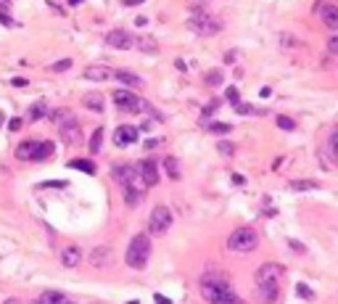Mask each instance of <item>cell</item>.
Listing matches in <instances>:
<instances>
[{"mask_svg": "<svg viewBox=\"0 0 338 304\" xmlns=\"http://www.w3.org/2000/svg\"><path fill=\"white\" fill-rule=\"evenodd\" d=\"M0 122H3V111H0Z\"/></svg>", "mask_w": 338, "mask_h": 304, "instance_id": "f5cc1de1", "label": "cell"}, {"mask_svg": "<svg viewBox=\"0 0 338 304\" xmlns=\"http://www.w3.org/2000/svg\"><path fill=\"white\" fill-rule=\"evenodd\" d=\"M135 170H137V175H140V180H143L146 188L159 185V167H156V161H153V159L140 161V167H135Z\"/></svg>", "mask_w": 338, "mask_h": 304, "instance_id": "30bf717a", "label": "cell"}, {"mask_svg": "<svg viewBox=\"0 0 338 304\" xmlns=\"http://www.w3.org/2000/svg\"><path fill=\"white\" fill-rule=\"evenodd\" d=\"M153 301H156V304H172V301H169L166 296H161V294H156V296H153Z\"/></svg>", "mask_w": 338, "mask_h": 304, "instance_id": "ee69618b", "label": "cell"}, {"mask_svg": "<svg viewBox=\"0 0 338 304\" xmlns=\"http://www.w3.org/2000/svg\"><path fill=\"white\" fill-rule=\"evenodd\" d=\"M101 143H103V130L98 127V130L93 132V138H90V151H93V154H98V151H101Z\"/></svg>", "mask_w": 338, "mask_h": 304, "instance_id": "f1b7e54d", "label": "cell"}, {"mask_svg": "<svg viewBox=\"0 0 338 304\" xmlns=\"http://www.w3.org/2000/svg\"><path fill=\"white\" fill-rule=\"evenodd\" d=\"M164 170H166V175L172 177V180H177V177H180V164H177V159H175V156H166V159H164Z\"/></svg>", "mask_w": 338, "mask_h": 304, "instance_id": "d4e9b609", "label": "cell"}, {"mask_svg": "<svg viewBox=\"0 0 338 304\" xmlns=\"http://www.w3.org/2000/svg\"><path fill=\"white\" fill-rule=\"evenodd\" d=\"M206 85H211V87L222 85V72H220V69H211V72H206Z\"/></svg>", "mask_w": 338, "mask_h": 304, "instance_id": "f546056e", "label": "cell"}, {"mask_svg": "<svg viewBox=\"0 0 338 304\" xmlns=\"http://www.w3.org/2000/svg\"><path fill=\"white\" fill-rule=\"evenodd\" d=\"M66 69H71V58H64V61H56L53 64V72H66Z\"/></svg>", "mask_w": 338, "mask_h": 304, "instance_id": "e575fe53", "label": "cell"}, {"mask_svg": "<svg viewBox=\"0 0 338 304\" xmlns=\"http://www.w3.org/2000/svg\"><path fill=\"white\" fill-rule=\"evenodd\" d=\"M13 85H16V87H21V85H27V77H16V80H13Z\"/></svg>", "mask_w": 338, "mask_h": 304, "instance_id": "7dc6e473", "label": "cell"}, {"mask_svg": "<svg viewBox=\"0 0 338 304\" xmlns=\"http://www.w3.org/2000/svg\"><path fill=\"white\" fill-rule=\"evenodd\" d=\"M114 180L122 185V191H146V185H143V180H140V175H137V170L135 167H116L114 170Z\"/></svg>", "mask_w": 338, "mask_h": 304, "instance_id": "52a82bcc", "label": "cell"}, {"mask_svg": "<svg viewBox=\"0 0 338 304\" xmlns=\"http://www.w3.org/2000/svg\"><path fill=\"white\" fill-rule=\"evenodd\" d=\"M122 196H125V201H127V206H140L143 204V196H146V191H122Z\"/></svg>", "mask_w": 338, "mask_h": 304, "instance_id": "7402d4cb", "label": "cell"}, {"mask_svg": "<svg viewBox=\"0 0 338 304\" xmlns=\"http://www.w3.org/2000/svg\"><path fill=\"white\" fill-rule=\"evenodd\" d=\"M328 51H330V56H335V53H338V35H330V42H328Z\"/></svg>", "mask_w": 338, "mask_h": 304, "instance_id": "74e56055", "label": "cell"}, {"mask_svg": "<svg viewBox=\"0 0 338 304\" xmlns=\"http://www.w3.org/2000/svg\"><path fill=\"white\" fill-rule=\"evenodd\" d=\"M82 77L85 80H93V82H103V80H111L114 77V69L109 64H93V66H85Z\"/></svg>", "mask_w": 338, "mask_h": 304, "instance_id": "8fae6325", "label": "cell"}, {"mask_svg": "<svg viewBox=\"0 0 338 304\" xmlns=\"http://www.w3.org/2000/svg\"><path fill=\"white\" fill-rule=\"evenodd\" d=\"M0 21H3L6 27H13V19H11V13H8L6 6H0Z\"/></svg>", "mask_w": 338, "mask_h": 304, "instance_id": "d590c367", "label": "cell"}, {"mask_svg": "<svg viewBox=\"0 0 338 304\" xmlns=\"http://www.w3.org/2000/svg\"><path fill=\"white\" fill-rule=\"evenodd\" d=\"M275 125H278L280 130H294V127H296V122L291 119V116H275Z\"/></svg>", "mask_w": 338, "mask_h": 304, "instance_id": "4dcf8cb0", "label": "cell"}, {"mask_svg": "<svg viewBox=\"0 0 338 304\" xmlns=\"http://www.w3.org/2000/svg\"><path fill=\"white\" fill-rule=\"evenodd\" d=\"M53 156V143L51 141H35V148H32V156L29 161H45Z\"/></svg>", "mask_w": 338, "mask_h": 304, "instance_id": "e0dca14e", "label": "cell"}, {"mask_svg": "<svg viewBox=\"0 0 338 304\" xmlns=\"http://www.w3.org/2000/svg\"><path fill=\"white\" fill-rule=\"evenodd\" d=\"M315 11H320V16H322V21H325L330 29H335L338 27V8L335 6H325V3H317L315 6Z\"/></svg>", "mask_w": 338, "mask_h": 304, "instance_id": "ac0fdd59", "label": "cell"}, {"mask_svg": "<svg viewBox=\"0 0 338 304\" xmlns=\"http://www.w3.org/2000/svg\"><path fill=\"white\" fill-rule=\"evenodd\" d=\"M32 148H35V141L21 143V146L16 148V156H19V159H29V156H32Z\"/></svg>", "mask_w": 338, "mask_h": 304, "instance_id": "83f0119b", "label": "cell"}, {"mask_svg": "<svg viewBox=\"0 0 338 304\" xmlns=\"http://www.w3.org/2000/svg\"><path fill=\"white\" fill-rule=\"evenodd\" d=\"M66 304H71V301H66Z\"/></svg>", "mask_w": 338, "mask_h": 304, "instance_id": "db71d44e", "label": "cell"}, {"mask_svg": "<svg viewBox=\"0 0 338 304\" xmlns=\"http://www.w3.org/2000/svg\"><path fill=\"white\" fill-rule=\"evenodd\" d=\"M137 3H143V0H125V6H137Z\"/></svg>", "mask_w": 338, "mask_h": 304, "instance_id": "681fc988", "label": "cell"}, {"mask_svg": "<svg viewBox=\"0 0 338 304\" xmlns=\"http://www.w3.org/2000/svg\"><path fill=\"white\" fill-rule=\"evenodd\" d=\"M69 167L71 170H80V172H87V175H95V164L87 161V159H71Z\"/></svg>", "mask_w": 338, "mask_h": 304, "instance_id": "603a6c76", "label": "cell"}, {"mask_svg": "<svg viewBox=\"0 0 338 304\" xmlns=\"http://www.w3.org/2000/svg\"><path fill=\"white\" fill-rule=\"evenodd\" d=\"M114 98V103L119 106L122 111H127V114H140V111H151V106L140 98V96H135L132 90H116V93L111 96Z\"/></svg>", "mask_w": 338, "mask_h": 304, "instance_id": "5b68a950", "label": "cell"}, {"mask_svg": "<svg viewBox=\"0 0 338 304\" xmlns=\"http://www.w3.org/2000/svg\"><path fill=\"white\" fill-rule=\"evenodd\" d=\"M3 304H19L16 299H8V301H3Z\"/></svg>", "mask_w": 338, "mask_h": 304, "instance_id": "816d5d0a", "label": "cell"}, {"mask_svg": "<svg viewBox=\"0 0 338 304\" xmlns=\"http://www.w3.org/2000/svg\"><path fill=\"white\" fill-rule=\"evenodd\" d=\"M66 301L69 299L64 294H58V291H45L42 299H40V304H66Z\"/></svg>", "mask_w": 338, "mask_h": 304, "instance_id": "cb8c5ba5", "label": "cell"}, {"mask_svg": "<svg viewBox=\"0 0 338 304\" xmlns=\"http://www.w3.org/2000/svg\"><path fill=\"white\" fill-rule=\"evenodd\" d=\"M201 294H204V299L209 301V304H243L238 296H235V291L230 288L220 275H204V280H201Z\"/></svg>", "mask_w": 338, "mask_h": 304, "instance_id": "6da1fadb", "label": "cell"}, {"mask_svg": "<svg viewBox=\"0 0 338 304\" xmlns=\"http://www.w3.org/2000/svg\"><path fill=\"white\" fill-rule=\"evenodd\" d=\"M19 127H21V119H13V122H11V125H8V130H11V132H16Z\"/></svg>", "mask_w": 338, "mask_h": 304, "instance_id": "7bdbcfd3", "label": "cell"}, {"mask_svg": "<svg viewBox=\"0 0 338 304\" xmlns=\"http://www.w3.org/2000/svg\"><path fill=\"white\" fill-rule=\"evenodd\" d=\"M82 3V0H69V6H80Z\"/></svg>", "mask_w": 338, "mask_h": 304, "instance_id": "f907efd6", "label": "cell"}, {"mask_svg": "<svg viewBox=\"0 0 338 304\" xmlns=\"http://www.w3.org/2000/svg\"><path fill=\"white\" fill-rule=\"evenodd\" d=\"M114 80H119L122 85H125V90L140 87V85H143V80L137 77V74H132V72H114Z\"/></svg>", "mask_w": 338, "mask_h": 304, "instance_id": "ffe728a7", "label": "cell"}, {"mask_svg": "<svg viewBox=\"0 0 338 304\" xmlns=\"http://www.w3.org/2000/svg\"><path fill=\"white\" fill-rule=\"evenodd\" d=\"M71 116V111L69 109H58V111H53V119H56V125H61L64 119H69Z\"/></svg>", "mask_w": 338, "mask_h": 304, "instance_id": "836d02e7", "label": "cell"}, {"mask_svg": "<svg viewBox=\"0 0 338 304\" xmlns=\"http://www.w3.org/2000/svg\"><path fill=\"white\" fill-rule=\"evenodd\" d=\"M172 222H175V217H172V212H169V206L159 204V206H153V212H151L148 230H151V236H164L169 227H172Z\"/></svg>", "mask_w": 338, "mask_h": 304, "instance_id": "8992f818", "label": "cell"}, {"mask_svg": "<svg viewBox=\"0 0 338 304\" xmlns=\"http://www.w3.org/2000/svg\"><path fill=\"white\" fill-rule=\"evenodd\" d=\"M315 188H317L315 180H296V182H291V191H315Z\"/></svg>", "mask_w": 338, "mask_h": 304, "instance_id": "484cf974", "label": "cell"}, {"mask_svg": "<svg viewBox=\"0 0 338 304\" xmlns=\"http://www.w3.org/2000/svg\"><path fill=\"white\" fill-rule=\"evenodd\" d=\"M80 262H82V249L77 243H69V246L61 249V265L64 267L74 270V267H80Z\"/></svg>", "mask_w": 338, "mask_h": 304, "instance_id": "7c38bea8", "label": "cell"}, {"mask_svg": "<svg viewBox=\"0 0 338 304\" xmlns=\"http://www.w3.org/2000/svg\"><path fill=\"white\" fill-rule=\"evenodd\" d=\"M283 278V265L278 262H264L256 270V283H280Z\"/></svg>", "mask_w": 338, "mask_h": 304, "instance_id": "9c48e42d", "label": "cell"}, {"mask_svg": "<svg viewBox=\"0 0 338 304\" xmlns=\"http://www.w3.org/2000/svg\"><path fill=\"white\" fill-rule=\"evenodd\" d=\"M137 141V127H132V125H122V127H116V132H114V143H116V148H127V146H132Z\"/></svg>", "mask_w": 338, "mask_h": 304, "instance_id": "4fadbf2b", "label": "cell"}, {"mask_svg": "<svg viewBox=\"0 0 338 304\" xmlns=\"http://www.w3.org/2000/svg\"><path fill=\"white\" fill-rule=\"evenodd\" d=\"M233 182H235V185H243L246 180H243V175H233Z\"/></svg>", "mask_w": 338, "mask_h": 304, "instance_id": "bcb514c9", "label": "cell"}, {"mask_svg": "<svg viewBox=\"0 0 338 304\" xmlns=\"http://www.w3.org/2000/svg\"><path fill=\"white\" fill-rule=\"evenodd\" d=\"M278 294H280L278 283H256V299L262 301V304H272V301H278Z\"/></svg>", "mask_w": 338, "mask_h": 304, "instance_id": "9a60e30c", "label": "cell"}, {"mask_svg": "<svg viewBox=\"0 0 338 304\" xmlns=\"http://www.w3.org/2000/svg\"><path fill=\"white\" fill-rule=\"evenodd\" d=\"M58 135L61 141H64V146H80L82 143V132H80V122L74 119V114L69 119H64L58 125Z\"/></svg>", "mask_w": 338, "mask_h": 304, "instance_id": "ba28073f", "label": "cell"}, {"mask_svg": "<svg viewBox=\"0 0 338 304\" xmlns=\"http://www.w3.org/2000/svg\"><path fill=\"white\" fill-rule=\"evenodd\" d=\"M111 260H114V251L109 246H95L93 254H90V265L98 267V270L106 267V265H111Z\"/></svg>", "mask_w": 338, "mask_h": 304, "instance_id": "2e32d148", "label": "cell"}, {"mask_svg": "<svg viewBox=\"0 0 338 304\" xmlns=\"http://www.w3.org/2000/svg\"><path fill=\"white\" fill-rule=\"evenodd\" d=\"M48 114H51L48 103H45V101H37V103H32V106H29V111H27V119H29V122H40V119H45Z\"/></svg>", "mask_w": 338, "mask_h": 304, "instance_id": "d6986e66", "label": "cell"}, {"mask_svg": "<svg viewBox=\"0 0 338 304\" xmlns=\"http://www.w3.org/2000/svg\"><path fill=\"white\" fill-rule=\"evenodd\" d=\"M209 130H211L214 135H227L233 127H230V125H222V122H214V125H209Z\"/></svg>", "mask_w": 338, "mask_h": 304, "instance_id": "1f68e13d", "label": "cell"}, {"mask_svg": "<svg viewBox=\"0 0 338 304\" xmlns=\"http://www.w3.org/2000/svg\"><path fill=\"white\" fill-rule=\"evenodd\" d=\"M256 233L251 230V227H238V230H233L227 236V249L230 251H238V254H249L256 249Z\"/></svg>", "mask_w": 338, "mask_h": 304, "instance_id": "277c9868", "label": "cell"}, {"mask_svg": "<svg viewBox=\"0 0 338 304\" xmlns=\"http://www.w3.org/2000/svg\"><path fill=\"white\" fill-rule=\"evenodd\" d=\"M127 267L132 270H143L151 260V241H148V233H137L132 241H130V246H127Z\"/></svg>", "mask_w": 338, "mask_h": 304, "instance_id": "7a4b0ae2", "label": "cell"}, {"mask_svg": "<svg viewBox=\"0 0 338 304\" xmlns=\"http://www.w3.org/2000/svg\"><path fill=\"white\" fill-rule=\"evenodd\" d=\"M135 45H137V51H143V53H159V42L156 40H153L151 35H140V37H137L135 40Z\"/></svg>", "mask_w": 338, "mask_h": 304, "instance_id": "44dd1931", "label": "cell"}, {"mask_svg": "<svg viewBox=\"0 0 338 304\" xmlns=\"http://www.w3.org/2000/svg\"><path fill=\"white\" fill-rule=\"evenodd\" d=\"M220 109V101H211L209 106H206V109H204V116H209V114H214V111H217Z\"/></svg>", "mask_w": 338, "mask_h": 304, "instance_id": "60d3db41", "label": "cell"}, {"mask_svg": "<svg viewBox=\"0 0 338 304\" xmlns=\"http://www.w3.org/2000/svg\"><path fill=\"white\" fill-rule=\"evenodd\" d=\"M220 151H222L225 156H230V154H233V146H230L227 141H220Z\"/></svg>", "mask_w": 338, "mask_h": 304, "instance_id": "b9f144b4", "label": "cell"}, {"mask_svg": "<svg viewBox=\"0 0 338 304\" xmlns=\"http://www.w3.org/2000/svg\"><path fill=\"white\" fill-rule=\"evenodd\" d=\"M42 188H66V182L64 180H48V182H42Z\"/></svg>", "mask_w": 338, "mask_h": 304, "instance_id": "8d00e7d4", "label": "cell"}, {"mask_svg": "<svg viewBox=\"0 0 338 304\" xmlns=\"http://www.w3.org/2000/svg\"><path fill=\"white\" fill-rule=\"evenodd\" d=\"M146 21H148L146 16H137V19H135V24H137V27H146Z\"/></svg>", "mask_w": 338, "mask_h": 304, "instance_id": "c3c4849f", "label": "cell"}, {"mask_svg": "<svg viewBox=\"0 0 338 304\" xmlns=\"http://www.w3.org/2000/svg\"><path fill=\"white\" fill-rule=\"evenodd\" d=\"M296 291H299V294H301L304 299H309V296H312V291H309V286H304V283H299V286H296Z\"/></svg>", "mask_w": 338, "mask_h": 304, "instance_id": "ab89813d", "label": "cell"}, {"mask_svg": "<svg viewBox=\"0 0 338 304\" xmlns=\"http://www.w3.org/2000/svg\"><path fill=\"white\" fill-rule=\"evenodd\" d=\"M225 98H227L230 103H233V106H238V103H240V93H238V87H227Z\"/></svg>", "mask_w": 338, "mask_h": 304, "instance_id": "d6a6232c", "label": "cell"}, {"mask_svg": "<svg viewBox=\"0 0 338 304\" xmlns=\"http://www.w3.org/2000/svg\"><path fill=\"white\" fill-rule=\"evenodd\" d=\"M85 106H87V109H93V111H101L103 109V101H101V96L90 93V96H85Z\"/></svg>", "mask_w": 338, "mask_h": 304, "instance_id": "4316f807", "label": "cell"}, {"mask_svg": "<svg viewBox=\"0 0 338 304\" xmlns=\"http://www.w3.org/2000/svg\"><path fill=\"white\" fill-rule=\"evenodd\" d=\"M106 45H111L116 51H127V48H132V37L125 29H111V32L106 35Z\"/></svg>", "mask_w": 338, "mask_h": 304, "instance_id": "5bb4252c", "label": "cell"}, {"mask_svg": "<svg viewBox=\"0 0 338 304\" xmlns=\"http://www.w3.org/2000/svg\"><path fill=\"white\" fill-rule=\"evenodd\" d=\"M235 111H238V114H254V106H246V103H238V106H235Z\"/></svg>", "mask_w": 338, "mask_h": 304, "instance_id": "f35d334b", "label": "cell"}, {"mask_svg": "<svg viewBox=\"0 0 338 304\" xmlns=\"http://www.w3.org/2000/svg\"><path fill=\"white\" fill-rule=\"evenodd\" d=\"M225 64H235V53H233V51L225 53Z\"/></svg>", "mask_w": 338, "mask_h": 304, "instance_id": "f6af8a7d", "label": "cell"}, {"mask_svg": "<svg viewBox=\"0 0 338 304\" xmlns=\"http://www.w3.org/2000/svg\"><path fill=\"white\" fill-rule=\"evenodd\" d=\"M188 27L193 29L196 35H201V37H211V35H217L220 29H222V21L211 19V13H206L204 8H190Z\"/></svg>", "mask_w": 338, "mask_h": 304, "instance_id": "3957f363", "label": "cell"}]
</instances>
